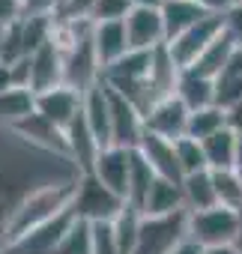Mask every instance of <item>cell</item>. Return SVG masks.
I'll use <instances>...</instances> for the list:
<instances>
[{
  "mask_svg": "<svg viewBox=\"0 0 242 254\" xmlns=\"http://www.w3.org/2000/svg\"><path fill=\"white\" fill-rule=\"evenodd\" d=\"M200 254H242L239 245H218V248H203Z\"/></svg>",
  "mask_w": 242,
  "mask_h": 254,
  "instance_id": "obj_40",
  "label": "cell"
},
{
  "mask_svg": "<svg viewBox=\"0 0 242 254\" xmlns=\"http://www.w3.org/2000/svg\"><path fill=\"white\" fill-rule=\"evenodd\" d=\"M224 33L242 48V3H233V6L224 12Z\"/></svg>",
  "mask_w": 242,
  "mask_h": 254,
  "instance_id": "obj_34",
  "label": "cell"
},
{
  "mask_svg": "<svg viewBox=\"0 0 242 254\" xmlns=\"http://www.w3.org/2000/svg\"><path fill=\"white\" fill-rule=\"evenodd\" d=\"M177 212H188L185 209V197H182V186L159 177L153 183L144 206H141V215L144 218H165V215H177Z\"/></svg>",
  "mask_w": 242,
  "mask_h": 254,
  "instance_id": "obj_18",
  "label": "cell"
},
{
  "mask_svg": "<svg viewBox=\"0 0 242 254\" xmlns=\"http://www.w3.org/2000/svg\"><path fill=\"white\" fill-rule=\"evenodd\" d=\"M188 239H194L200 248L236 245V239H239L236 209L212 206V209H203V212H188Z\"/></svg>",
  "mask_w": 242,
  "mask_h": 254,
  "instance_id": "obj_3",
  "label": "cell"
},
{
  "mask_svg": "<svg viewBox=\"0 0 242 254\" xmlns=\"http://www.w3.org/2000/svg\"><path fill=\"white\" fill-rule=\"evenodd\" d=\"M141 221H144V215L138 209H132V206H126V212L114 221V236H117L120 254H135L138 233H141Z\"/></svg>",
  "mask_w": 242,
  "mask_h": 254,
  "instance_id": "obj_28",
  "label": "cell"
},
{
  "mask_svg": "<svg viewBox=\"0 0 242 254\" xmlns=\"http://www.w3.org/2000/svg\"><path fill=\"white\" fill-rule=\"evenodd\" d=\"M236 215H239V239H236V245H239V248H242V206H239V209H236Z\"/></svg>",
  "mask_w": 242,
  "mask_h": 254,
  "instance_id": "obj_41",
  "label": "cell"
},
{
  "mask_svg": "<svg viewBox=\"0 0 242 254\" xmlns=\"http://www.w3.org/2000/svg\"><path fill=\"white\" fill-rule=\"evenodd\" d=\"M236 171H242V138H239V156H236Z\"/></svg>",
  "mask_w": 242,
  "mask_h": 254,
  "instance_id": "obj_42",
  "label": "cell"
},
{
  "mask_svg": "<svg viewBox=\"0 0 242 254\" xmlns=\"http://www.w3.org/2000/svg\"><path fill=\"white\" fill-rule=\"evenodd\" d=\"M132 12L129 0H96L93 9V24H105V21H126V15Z\"/></svg>",
  "mask_w": 242,
  "mask_h": 254,
  "instance_id": "obj_32",
  "label": "cell"
},
{
  "mask_svg": "<svg viewBox=\"0 0 242 254\" xmlns=\"http://www.w3.org/2000/svg\"><path fill=\"white\" fill-rule=\"evenodd\" d=\"M236 135H239V138H242V129H239V132H236Z\"/></svg>",
  "mask_w": 242,
  "mask_h": 254,
  "instance_id": "obj_44",
  "label": "cell"
},
{
  "mask_svg": "<svg viewBox=\"0 0 242 254\" xmlns=\"http://www.w3.org/2000/svg\"><path fill=\"white\" fill-rule=\"evenodd\" d=\"M30 69H33V78H30L33 93H45V90H54V87L66 84V54H63V48L54 39L45 42L39 51L30 54Z\"/></svg>",
  "mask_w": 242,
  "mask_h": 254,
  "instance_id": "obj_11",
  "label": "cell"
},
{
  "mask_svg": "<svg viewBox=\"0 0 242 254\" xmlns=\"http://www.w3.org/2000/svg\"><path fill=\"white\" fill-rule=\"evenodd\" d=\"M221 33H224V15H221V12H209V15H206L203 21H197L191 30H185L182 36L171 39L168 48H171L174 60L180 63V69L185 72V69H191V66L197 63V57H200Z\"/></svg>",
  "mask_w": 242,
  "mask_h": 254,
  "instance_id": "obj_6",
  "label": "cell"
},
{
  "mask_svg": "<svg viewBox=\"0 0 242 254\" xmlns=\"http://www.w3.org/2000/svg\"><path fill=\"white\" fill-rule=\"evenodd\" d=\"M159 177H156V171L150 168V162L144 159V153L141 150H132V174H129V206L132 209H138L141 212V206H144V200H147V194H150V189H153V183H156Z\"/></svg>",
  "mask_w": 242,
  "mask_h": 254,
  "instance_id": "obj_25",
  "label": "cell"
},
{
  "mask_svg": "<svg viewBox=\"0 0 242 254\" xmlns=\"http://www.w3.org/2000/svg\"><path fill=\"white\" fill-rule=\"evenodd\" d=\"M12 87H15V81H12V66L0 63V93H6V90H12Z\"/></svg>",
  "mask_w": 242,
  "mask_h": 254,
  "instance_id": "obj_37",
  "label": "cell"
},
{
  "mask_svg": "<svg viewBox=\"0 0 242 254\" xmlns=\"http://www.w3.org/2000/svg\"><path fill=\"white\" fill-rule=\"evenodd\" d=\"M209 15V9L200 6V0H165L162 6V18H165V33L168 42L182 36L185 30H191L197 21H203Z\"/></svg>",
  "mask_w": 242,
  "mask_h": 254,
  "instance_id": "obj_19",
  "label": "cell"
},
{
  "mask_svg": "<svg viewBox=\"0 0 242 254\" xmlns=\"http://www.w3.org/2000/svg\"><path fill=\"white\" fill-rule=\"evenodd\" d=\"M24 18V0H0V27H12Z\"/></svg>",
  "mask_w": 242,
  "mask_h": 254,
  "instance_id": "obj_35",
  "label": "cell"
},
{
  "mask_svg": "<svg viewBox=\"0 0 242 254\" xmlns=\"http://www.w3.org/2000/svg\"><path fill=\"white\" fill-rule=\"evenodd\" d=\"M206 165L209 171H236V156H239V135L230 129H221L218 135L203 141Z\"/></svg>",
  "mask_w": 242,
  "mask_h": 254,
  "instance_id": "obj_20",
  "label": "cell"
},
{
  "mask_svg": "<svg viewBox=\"0 0 242 254\" xmlns=\"http://www.w3.org/2000/svg\"><path fill=\"white\" fill-rule=\"evenodd\" d=\"M9 129H12L21 141H27L30 147L45 150V153H54V156H60V159H69V141H66V132L60 129V126H54L48 117H42L39 111H33L30 117L18 120L15 126H9Z\"/></svg>",
  "mask_w": 242,
  "mask_h": 254,
  "instance_id": "obj_9",
  "label": "cell"
},
{
  "mask_svg": "<svg viewBox=\"0 0 242 254\" xmlns=\"http://www.w3.org/2000/svg\"><path fill=\"white\" fill-rule=\"evenodd\" d=\"M180 78H182V69H180V63L174 60L168 42L159 45V48L153 51V69H150V84H153V90H156L162 99H165V96H177Z\"/></svg>",
  "mask_w": 242,
  "mask_h": 254,
  "instance_id": "obj_21",
  "label": "cell"
},
{
  "mask_svg": "<svg viewBox=\"0 0 242 254\" xmlns=\"http://www.w3.org/2000/svg\"><path fill=\"white\" fill-rule=\"evenodd\" d=\"M221 129H227V111L218 108V105H209V108H200V111H191L188 117V135L185 138H194V141H206L212 135H218Z\"/></svg>",
  "mask_w": 242,
  "mask_h": 254,
  "instance_id": "obj_27",
  "label": "cell"
},
{
  "mask_svg": "<svg viewBox=\"0 0 242 254\" xmlns=\"http://www.w3.org/2000/svg\"><path fill=\"white\" fill-rule=\"evenodd\" d=\"M138 150L144 153V159L150 162V168L156 171V177H162V180H171V183H180V186H182L185 174H182L180 159H177V141H165V138H159V135H150V132H147Z\"/></svg>",
  "mask_w": 242,
  "mask_h": 254,
  "instance_id": "obj_17",
  "label": "cell"
},
{
  "mask_svg": "<svg viewBox=\"0 0 242 254\" xmlns=\"http://www.w3.org/2000/svg\"><path fill=\"white\" fill-rule=\"evenodd\" d=\"M36 111V93L24 87H12L6 93H0V123L15 126L18 120L30 117Z\"/></svg>",
  "mask_w": 242,
  "mask_h": 254,
  "instance_id": "obj_26",
  "label": "cell"
},
{
  "mask_svg": "<svg viewBox=\"0 0 242 254\" xmlns=\"http://www.w3.org/2000/svg\"><path fill=\"white\" fill-rule=\"evenodd\" d=\"M182 239H188V212H177L165 218H144L135 254H171Z\"/></svg>",
  "mask_w": 242,
  "mask_h": 254,
  "instance_id": "obj_4",
  "label": "cell"
},
{
  "mask_svg": "<svg viewBox=\"0 0 242 254\" xmlns=\"http://www.w3.org/2000/svg\"><path fill=\"white\" fill-rule=\"evenodd\" d=\"M54 254H93V224L75 218V224L66 230Z\"/></svg>",
  "mask_w": 242,
  "mask_h": 254,
  "instance_id": "obj_30",
  "label": "cell"
},
{
  "mask_svg": "<svg viewBox=\"0 0 242 254\" xmlns=\"http://www.w3.org/2000/svg\"><path fill=\"white\" fill-rule=\"evenodd\" d=\"M105 84V81H102ZM108 102H111V147H123V150H138L147 126H144V114L114 87H108Z\"/></svg>",
  "mask_w": 242,
  "mask_h": 254,
  "instance_id": "obj_5",
  "label": "cell"
},
{
  "mask_svg": "<svg viewBox=\"0 0 242 254\" xmlns=\"http://www.w3.org/2000/svg\"><path fill=\"white\" fill-rule=\"evenodd\" d=\"M239 177H242V171H239Z\"/></svg>",
  "mask_w": 242,
  "mask_h": 254,
  "instance_id": "obj_45",
  "label": "cell"
},
{
  "mask_svg": "<svg viewBox=\"0 0 242 254\" xmlns=\"http://www.w3.org/2000/svg\"><path fill=\"white\" fill-rule=\"evenodd\" d=\"M93 48L99 57L102 72L108 66H114L120 57H126L132 51L129 45V33H126V21H105V24H93Z\"/></svg>",
  "mask_w": 242,
  "mask_h": 254,
  "instance_id": "obj_16",
  "label": "cell"
},
{
  "mask_svg": "<svg viewBox=\"0 0 242 254\" xmlns=\"http://www.w3.org/2000/svg\"><path fill=\"white\" fill-rule=\"evenodd\" d=\"M75 186H78V177L75 180H60V183L39 186L15 209H9V242L18 239V236H24L27 230H33V227L57 218L60 212H66L72 206Z\"/></svg>",
  "mask_w": 242,
  "mask_h": 254,
  "instance_id": "obj_1",
  "label": "cell"
},
{
  "mask_svg": "<svg viewBox=\"0 0 242 254\" xmlns=\"http://www.w3.org/2000/svg\"><path fill=\"white\" fill-rule=\"evenodd\" d=\"M200 6L209 9V12H221V15H224V12L233 6V0H200Z\"/></svg>",
  "mask_w": 242,
  "mask_h": 254,
  "instance_id": "obj_36",
  "label": "cell"
},
{
  "mask_svg": "<svg viewBox=\"0 0 242 254\" xmlns=\"http://www.w3.org/2000/svg\"><path fill=\"white\" fill-rule=\"evenodd\" d=\"M72 224H75V212H72V206H69V209L60 212L57 218H51V221H45V224L27 230L24 236L12 239L3 254H54Z\"/></svg>",
  "mask_w": 242,
  "mask_h": 254,
  "instance_id": "obj_7",
  "label": "cell"
},
{
  "mask_svg": "<svg viewBox=\"0 0 242 254\" xmlns=\"http://www.w3.org/2000/svg\"><path fill=\"white\" fill-rule=\"evenodd\" d=\"M177 96L185 102L188 111H200V108H209L215 105V81L212 78H203L191 69L182 72L180 84H177Z\"/></svg>",
  "mask_w": 242,
  "mask_h": 254,
  "instance_id": "obj_22",
  "label": "cell"
},
{
  "mask_svg": "<svg viewBox=\"0 0 242 254\" xmlns=\"http://www.w3.org/2000/svg\"><path fill=\"white\" fill-rule=\"evenodd\" d=\"M36 111L66 132L69 126L78 120V114L84 111V93L75 90V87H69V84H60L54 90L36 93Z\"/></svg>",
  "mask_w": 242,
  "mask_h": 254,
  "instance_id": "obj_10",
  "label": "cell"
},
{
  "mask_svg": "<svg viewBox=\"0 0 242 254\" xmlns=\"http://www.w3.org/2000/svg\"><path fill=\"white\" fill-rule=\"evenodd\" d=\"M236 48H239V45H236L227 33H221V36H218V39H215V42H212L200 57H197V63L191 66V72H197V75H203V78H212V81H215V78L224 72V66L230 63V57L236 54Z\"/></svg>",
  "mask_w": 242,
  "mask_h": 254,
  "instance_id": "obj_24",
  "label": "cell"
},
{
  "mask_svg": "<svg viewBox=\"0 0 242 254\" xmlns=\"http://www.w3.org/2000/svg\"><path fill=\"white\" fill-rule=\"evenodd\" d=\"M66 141H69V162H75L78 174H93L96 159H99V153H102V144L96 141L93 129L87 126L84 111L78 114V120L66 129Z\"/></svg>",
  "mask_w": 242,
  "mask_h": 254,
  "instance_id": "obj_15",
  "label": "cell"
},
{
  "mask_svg": "<svg viewBox=\"0 0 242 254\" xmlns=\"http://www.w3.org/2000/svg\"><path fill=\"white\" fill-rule=\"evenodd\" d=\"M93 174L120 197H129V174H132V150L123 147H105L96 159ZM129 203V200H126Z\"/></svg>",
  "mask_w": 242,
  "mask_h": 254,
  "instance_id": "obj_14",
  "label": "cell"
},
{
  "mask_svg": "<svg viewBox=\"0 0 242 254\" xmlns=\"http://www.w3.org/2000/svg\"><path fill=\"white\" fill-rule=\"evenodd\" d=\"M93 254H120L114 224H93Z\"/></svg>",
  "mask_w": 242,
  "mask_h": 254,
  "instance_id": "obj_33",
  "label": "cell"
},
{
  "mask_svg": "<svg viewBox=\"0 0 242 254\" xmlns=\"http://www.w3.org/2000/svg\"><path fill=\"white\" fill-rule=\"evenodd\" d=\"M188 117L191 111L180 96H165L150 108V114L144 117V126L150 135H159L165 141H180L188 135Z\"/></svg>",
  "mask_w": 242,
  "mask_h": 254,
  "instance_id": "obj_8",
  "label": "cell"
},
{
  "mask_svg": "<svg viewBox=\"0 0 242 254\" xmlns=\"http://www.w3.org/2000/svg\"><path fill=\"white\" fill-rule=\"evenodd\" d=\"M3 33H6V27H0V51H3Z\"/></svg>",
  "mask_w": 242,
  "mask_h": 254,
  "instance_id": "obj_43",
  "label": "cell"
},
{
  "mask_svg": "<svg viewBox=\"0 0 242 254\" xmlns=\"http://www.w3.org/2000/svg\"><path fill=\"white\" fill-rule=\"evenodd\" d=\"M153 51H129L126 57H120L114 66H108L102 72V81L114 90H129V87L147 84L150 69H153Z\"/></svg>",
  "mask_w": 242,
  "mask_h": 254,
  "instance_id": "obj_13",
  "label": "cell"
},
{
  "mask_svg": "<svg viewBox=\"0 0 242 254\" xmlns=\"http://www.w3.org/2000/svg\"><path fill=\"white\" fill-rule=\"evenodd\" d=\"M200 251H203V248H200L194 239H182V242H180L171 254H200Z\"/></svg>",
  "mask_w": 242,
  "mask_h": 254,
  "instance_id": "obj_38",
  "label": "cell"
},
{
  "mask_svg": "<svg viewBox=\"0 0 242 254\" xmlns=\"http://www.w3.org/2000/svg\"><path fill=\"white\" fill-rule=\"evenodd\" d=\"M132 9H162L165 0H129Z\"/></svg>",
  "mask_w": 242,
  "mask_h": 254,
  "instance_id": "obj_39",
  "label": "cell"
},
{
  "mask_svg": "<svg viewBox=\"0 0 242 254\" xmlns=\"http://www.w3.org/2000/svg\"><path fill=\"white\" fill-rule=\"evenodd\" d=\"M126 33L132 51H153L168 42L162 9H132L126 15Z\"/></svg>",
  "mask_w": 242,
  "mask_h": 254,
  "instance_id": "obj_12",
  "label": "cell"
},
{
  "mask_svg": "<svg viewBox=\"0 0 242 254\" xmlns=\"http://www.w3.org/2000/svg\"><path fill=\"white\" fill-rule=\"evenodd\" d=\"M126 206H129L126 197L111 191L96 174H78V186H75V197H72L75 218L90 221V224H114L126 212Z\"/></svg>",
  "mask_w": 242,
  "mask_h": 254,
  "instance_id": "obj_2",
  "label": "cell"
},
{
  "mask_svg": "<svg viewBox=\"0 0 242 254\" xmlns=\"http://www.w3.org/2000/svg\"><path fill=\"white\" fill-rule=\"evenodd\" d=\"M177 159H180V168L182 174H200V171H209L206 165V153H203V144L194 141V138H180L177 141Z\"/></svg>",
  "mask_w": 242,
  "mask_h": 254,
  "instance_id": "obj_31",
  "label": "cell"
},
{
  "mask_svg": "<svg viewBox=\"0 0 242 254\" xmlns=\"http://www.w3.org/2000/svg\"><path fill=\"white\" fill-rule=\"evenodd\" d=\"M212 183H215L218 206H227V209L242 206V177H239V171H212Z\"/></svg>",
  "mask_w": 242,
  "mask_h": 254,
  "instance_id": "obj_29",
  "label": "cell"
},
{
  "mask_svg": "<svg viewBox=\"0 0 242 254\" xmlns=\"http://www.w3.org/2000/svg\"><path fill=\"white\" fill-rule=\"evenodd\" d=\"M182 197H185V209H188V212H203V209L218 206L215 183H212V171L188 174V177L182 180Z\"/></svg>",
  "mask_w": 242,
  "mask_h": 254,
  "instance_id": "obj_23",
  "label": "cell"
}]
</instances>
